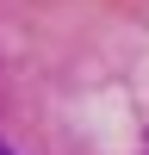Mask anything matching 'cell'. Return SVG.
<instances>
[{"label":"cell","instance_id":"obj_1","mask_svg":"<svg viewBox=\"0 0 149 155\" xmlns=\"http://www.w3.org/2000/svg\"><path fill=\"white\" fill-rule=\"evenodd\" d=\"M0 155H12V149H6V143H0Z\"/></svg>","mask_w":149,"mask_h":155}]
</instances>
